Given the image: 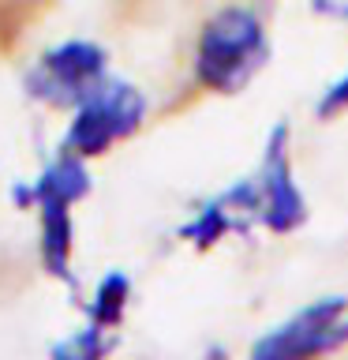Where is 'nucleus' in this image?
I'll return each instance as SVG.
<instances>
[{
    "label": "nucleus",
    "instance_id": "2",
    "mask_svg": "<svg viewBox=\"0 0 348 360\" xmlns=\"http://www.w3.org/2000/svg\"><path fill=\"white\" fill-rule=\"evenodd\" d=\"M142 117H146V98L139 90L105 79L94 94H86L75 105V117L64 135V150L79 154L83 162L86 158H101L128 135L139 131Z\"/></svg>",
    "mask_w": 348,
    "mask_h": 360
},
{
    "label": "nucleus",
    "instance_id": "5",
    "mask_svg": "<svg viewBox=\"0 0 348 360\" xmlns=\"http://www.w3.org/2000/svg\"><path fill=\"white\" fill-rule=\"evenodd\" d=\"M258 191H262V218H266L269 229L288 233L292 225L303 221V199H300L296 184H292L288 158H285V128L274 131V143H269V154L262 162Z\"/></svg>",
    "mask_w": 348,
    "mask_h": 360
},
{
    "label": "nucleus",
    "instance_id": "3",
    "mask_svg": "<svg viewBox=\"0 0 348 360\" xmlns=\"http://www.w3.org/2000/svg\"><path fill=\"white\" fill-rule=\"evenodd\" d=\"M105 83V53L94 41H64L41 53L30 68V94L53 109H75L86 94Z\"/></svg>",
    "mask_w": 348,
    "mask_h": 360
},
{
    "label": "nucleus",
    "instance_id": "7",
    "mask_svg": "<svg viewBox=\"0 0 348 360\" xmlns=\"http://www.w3.org/2000/svg\"><path fill=\"white\" fill-rule=\"evenodd\" d=\"M348 105V75L341 79V83H333L330 86V94L322 98V105H319V112L322 117H330V112H337V109H344Z\"/></svg>",
    "mask_w": 348,
    "mask_h": 360
},
{
    "label": "nucleus",
    "instance_id": "8",
    "mask_svg": "<svg viewBox=\"0 0 348 360\" xmlns=\"http://www.w3.org/2000/svg\"><path fill=\"white\" fill-rule=\"evenodd\" d=\"M0 4H11V0H0Z\"/></svg>",
    "mask_w": 348,
    "mask_h": 360
},
{
    "label": "nucleus",
    "instance_id": "6",
    "mask_svg": "<svg viewBox=\"0 0 348 360\" xmlns=\"http://www.w3.org/2000/svg\"><path fill=\"white\" fill-rule=\"evenodd\" d=\"M128 278L123 274H109L105 281L98 285L94 292V308H90V315H94V326L98 330H105V326H116L123 319V308H128Z\"/></svg>",
    "mask_w": 348,
    "mask_h": 360
},
{
    "label": "nucleus",
    "instance_id": "1",
    "mask_svg": "<svg viewBox=\"0 0 348 360\" xmlns=\"http://www.w3.org/2000/svg\"><path fill=\"white\" fill-rule=\"evenodd\" d=\"M266 60L262 19L247 8H221L195 38V83L210 94H236Z\"/></svg>",
    "mask_w": 348,
    "mask_h": 360
},
{
    "label": "nucleus",
    "instance_id": "4",
    "mask_svg": "<svg viewBox=\"0 0 348 360\" xmlns=\"http://www.w3.org/2000/svg\"><path fill=\"white\" fill-rule=\"evenodd\" d=\"M344 308L348 304L341 297L319 300L307 311H300L292 323L277 326L266 342L255 345L258 356H311L322 349H333L348 338V323H344Z\"/></svg>",
    "mask_w": 348,
    "mask_h": 360
}]
</instances>
